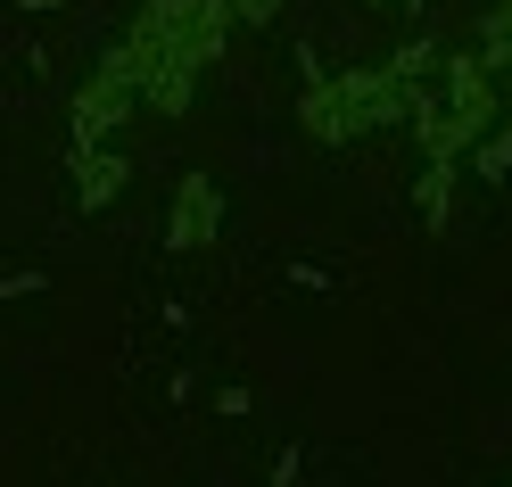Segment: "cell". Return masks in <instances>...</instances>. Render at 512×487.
<instances>
[{"label": "cell", "mask_w": 512, "mask_h": 487, "mask_svg": "<svg viewBox=\"0 0 512 487\" xmlns=\"http://www.w3.org/2000/svg\"><path fill=\"white\" fill-rule=\"evenodd\" d=\"M405 108H413L405 67H356V75H331V83H314L298 100L314 141H356V133H372V124H397Z\"/></svg>", "instance_id": "6da1fadb"}, {"label": "cell", "mask_w": 512, "mask_h": 487, "mask_svg": "<svg viewBox=\"0 0 512 487\" xmlns=\"http://www.w3.org/2000/svg\"><path fill=\"white\" fill-rule=\"evenodd\" d=\"M215 223H223V190L207 174H190L174 190V215H166V248H207L215 240Z\"/></svg>", "instance_id": "7a4b0ae2"}, {"label": "cell", "mask_w": 512, "mask_h": 487, "mask_svg": "<svg viewBox=\"0 0 512 487\" xmlns=\"http://www.w3.org/2000/svg\"><path fill=\"white\" fill-rule=\"evenodd\" d=\"M75 174H83V207H108L116 182H124V166H116V157H100V149H75Z\"/></svg>", "instance_id": "3957f363"}, {"label": "cell", "mask_w": 512, "mask_h": 487, "mask_svg": "<svg viewBox=\"0 0 512 487\" xmlns=\"http://www.w3.org/2000/svg\"><path fill=\"white\" fill-rule=\"evenodd\" d=\"M273 9H281V0H232V17H248V25H265Z\"/></svg>", "instance_id": "277c9868"}]
</instances>
